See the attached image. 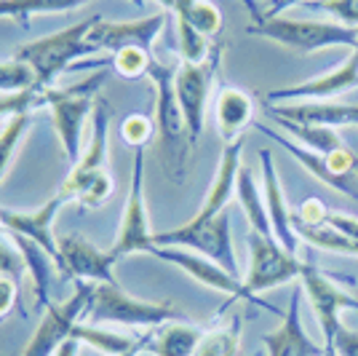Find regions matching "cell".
<instances>
[{
    "mask_svg": "<svg viewBox=\"0 0 358 356\" xmlns=\"http://www.w3.org/2000/svg\"><path fill=\"white\" fill-rule=\"evenodd\" d=\"M174 75L177 67L166 64V62H152L150 67V83L155 94V107H152V121H155V137H158V148L161 158L166 163V172L171 174L174 182L185 179V163L187 153L193 150L190 145V132H187V121L179 107L177 89H174Z\"/></svg>",
    "mask_w": 358,
    "mask_h": 356,
    "instance_id": "1",
    "label": "cell"
},
{
    "mask_svg": "<svg viewBox=\"0 0 358 356\" xmlns=\"http://www.w3.org/2000/svg\"><path fill=\"white\" fill-rule=\"evenodd\" d=\"M102 19V14L86 16L80 22H75L73 27L45 35L38 41H30L22 48H16L14 60L27 64L35 75V83L51 89V83L59 78L75 60L86 57V54H96V48L89 43V30Z\"/></svg>",
    "mask_w": 358,
    "mask_h": 356,
    "instance_id": "2",
    "label": "cell"
},
{
    "mask_svg": "<svg viewBox=\"0 0 358 356\" xmlns=\"http://www.w3.org/2000/svg\"><path fill=\"white\" fill-rule=\"evenodd\" d=\"M182 313L171 303H152V300H139L123 292L118 282L113 284H91V295L83 311V322L96 327H164L169 322H177Z\"/></svg>",
    "mask_w": 358,
    "mask_h": 356,
    "instance_id": "3",
    "label": "cell"
},
{
    "mask_svg": "<svg viewBox=\"0 0 358 356\" xmlns=\"http://www.w3.org/2000/svg\"><path fill=\"white\" fill-rule=\"evenodd\" d=\"M246 32L299 54H313L321 48H337V46H345V48L358 46V27H345L340 22H321V19L262 16L252 22Z\"/></svg>",
    "mask_w": 358,
    "mask_h": 356,
    "instance_id": "4",
    "label": "cell"
},
{
    "mask_svg": "<svg viewBox=\"0 0 358 356\" xmlns=\"http://www.w3.org/2000/svg\"><path fill=\"white\" fill-rule=\"evenodd\" d=\"M102 81H105V73H96L70 89H45L43 94V104H48L51 110L62 153L70 166H75L83 156V145H80L83 123L96 107V91L102 89Z\"/></svg>",
    "mask_w": 358,
    "mask_h": 356,
    "instance_id": "5",
    "label": "cell"
},
{
    "mask_svg": "<svg viewBox=\"0 0 358 356\" xmlns=\"http://www.w3.org/2000/svg\"><path fill=\"white\" fill-rule=\"evenodd\" d=\"M152 247H179V249H193L195 254H203L214 263L227 268L230 273H238V260L233 249V238H230V214L224 209L222 214L211 217V220H187L179 228L164 231V233H152Z\"/></svg>",
    "mask_w": 358,
    "mask_h": 356,
    "instance_id": "6",
    "label": "cell"
},
{
    "mask_svg": "<svg viewBox=\"0 0 358 356\" xmlns=\"http://www.w3.org/2000/svg\"><path fill=\"white\" fill-rule=\"evenodd\" d=\"M224 46L214 43L211 54L203 62H182L174 75V89H177L179 107L187 121V132H190V145H198L201 134H203V121H206V102H209V91L214 83V75L220 70Z\"/></svg>",
    "mask_w": 358,
    "mask_h": 356,
    "instance_id": "7",
    "label": "cell"
},
{
    "mask_svg": "<svg viewBox=\"0 0 358 356\" xmlns=\"http://www.w3.org/2000/svg\"><path fill=\"white\" fill-rule=\"evenodd\" d=\"M152 249V231H150L148 201H145V148H134V163H131V182H129V196L123 204V217H120L118 238L107 252L118 263L126 254L145 252Z\"/></svg>",
    "mask_w": 358,
    "mask_h": 356,
    "instance_id": "8",
    "label": "cell"
},
{
    "mask_svg": "<svg viewBox=\"0 0 358 356\" xmlns=\"http://www.w3.org/2000/svg\"><path fill=\"white\" fill-rule=\"evenodd\" d=\"M150 254L158 257V260H164V263H171V266L182 268V271H185L190 279H195L198 284L209 287V289H214V292L227 295L230 297V303H233V300H246V303L259 306V308H265V311H270V313H281L275 306L265 303L262 297L252 295V292L246 289V284H243L241 276L230 273L227 268H222L220 263L209 260V257H203V254L185 252V249H179V247H152Z\"/></svg>",
    "mask_w": 358,
    "mask_h": 356,
    "instance_id": "9",
    "label": "cell"
},
{
    "mask_svg": "<svg viewBox=\"0 0 358 356\" xmlns=\"http://www.w3.org/2000/svg\"><path fill=\"white\" fill-rule=\"evenodd\" d=\"M302 260L297 254H289L275 238L259 236L257 231H249V271H246V289L259 297L275 287L299 279Z\"/></svg>",
    "mask_w": 358,
    "mask_h": 356,
    "instance_id": "10",
    "label": "cell"
},
{
    "mask_svg": "<svg viewBox=\"0 0 358 356\" xmlns=\"http://www.w3.org/2000/svg\"><path fill=\"white\" fill-rule=\"evenodd\" d=\"M91 295L89 282H75V295H70L59 306H48L38 329L32 332L24 351L19 356H54L64 343L70 341L73 327L83 322V311Z\"/></svg>",
    "mask_w": 358,
    "mask_h": 356,
    "instance_id": "11",
    "label": "cell"
},
{
    "mask_svg": "<svg viewBox=\"0 0 358 356\" xmlns=\"http://www.w3.org/2000/svg\"><path fill=\"white\" fill-rule=\"evenodd\" d=\"M299 284H302V292L310 300V308L318 316V324L324 332V345L334 343V335L340 329V313L345 308L358 311V297L345 292L343 287L331 282L329 276H324V271L315 266L313 260H302V271H299Z\"/></svg>",
    "mask_w": 358,
    "mask_h": 356,
    "instance_id": "12",
    "label": "cell"
},
{
    "mask_svg": "<svg viewBox=\"0 0 358 356\" xmlns=\"http://www.w3.org/2000/svg\"><path fill=\"white\" fill-rule=\"evenodd\" d=\"M67 204V198L57 191L45 201L41 209L35 212H16V209H0V228H6L8 233L16 236H24L35 241L41 249H43L54 263L57 271L62 273V252H59V236L54 233V217L57 212Z\"/></svg>",
    "mask_w": 358,
    "mask_h": 356,
    "instance_id": "13",
    "label": "cell"
},
{
    "mask_svg": "<svg viewBox=\"0 0 358 356\" xmlns=\"http://www.w3.org/2000/svg\"><path fill=\"white\" fill-rule=\"evenodd\" d=\"M350 89H358V46L350 48L348 60L340 67L324 75H315L310 81H302L297 86L268 91L265 100L268 102H324V100H334Z\"/></svg>",
    "mask_w": 358,
    "mask_h": 356,
    "instance_id": "14",
    "label": "cell"
},
{
    "mask_svg": "<svg viewBox=\"0 0 358 356\" xmlns=\"http://www.w3.org/2000/svg\"><path fill=\"white\" fill-rule=\"evenodd\" d=\"M59 252H62V279L73 282H89V284H113V266L115 257L91 244L89 238L70 233L59 236Z\"/></svg>",
    "mask_w": 358,
    "mask_h": 356,
    "instance_id": "15",
    "label": "cell"
},
{
    "mask_svg": "<svg viewBox=\"0 0 358 356\" xmlns=\"http://www.w3.org/2000/svg\"><path fill=\"white\" fill-rule=\"evenodd\" d=\"M94 118H91V139L86 150H83V156L78 158L75 166H70V174L64 177L62 182L59 193L67 198V204H70V196L86 182V179L96 177V174H102L107 172V132H110V107H107L105 100H96V107H94V113H91Z\"/></svg>",
    "mask_w": 358,
    "mask_h": 356,
    "instance_id": "16",
    "label": "cell"
},
{
    "mask_svg": "<svg viewBox=\"0 0 358 356\" xmlns=\"http://www.w3.org/2000/svg\"><path fill=\"white\" fill-rule=\"evenodd\" d=\"M259 161H262V193H265V207H268V217L270 225H273V236L289 254H297L299 236L294 231V212L286 204L284 185L278 177L273 153L268 148H262L259 150Z\"/></svg>",
    "mask_w": 358,
    "mask_h": 356,
    "instance_id": "17",
    "label": "cell"
},
{
    "mask_svg": "<svg viewBox=\"0 0 358 356\" xmlns=\"http://www.w3.org/2000/svg\"><path fill=\"white\" fill-rule=\"evenodd\" d=\"M254 129L259 134H265L268 139H273L275 145H281V148H284L308 174H313L321 185H327L331 191H337V193H343V196H348V198H356L358 201V174L356 177H340V174L334 172L331 161H329V156H321V153H315V150L299 145L292 137L281 134L278 129H270L265 123H254Z\"/></svg>",
    "mask_w": 358,
    "mask_h": 356,
    "instance_id": "18",
    "label": "cell"
},
{
    "mask_svg": "<svg viewBox=\"0 0 358 356\" xmlns=\"http://www.w3.org/2000/svg\"><path fill=\"white\" fill-rule=\"evenodd\" d=\"M166 25V14H155L148 19H134V22H110V19H99L94 27L89 30V43L102 51H118L126 46H142L152 51L155 38L161 35Z\"/></svg>",
    "mask_w": 358,
    "mask_h": 356,
    "instance_id": "19",
    "label": "cell"
},
{
    "mask_svg": "<svg viewBox=\"0 0 358 356\" xmlns=\"http://www.w3.org/2000/svg\"><path fill=\"white\" fill-rule=\"evenodd\" d=\"M302 289H297L292 300H289V308L281 316V324L275 327L273 332H265L262 335V345L268 356H324L327 348L318 345L308 338L305 327H302V313H299V306H302Z\"/></svg>",
    "mask_w": 358,
    "mask_h": 356,
    "instance_id": "20",
    "label": "cell"
},
{
    "mask_svg": "<svg viewBox=\"0 0 358 356\" xmlns=\"http://www.w3.org/2000/svg\"><path fill=\"white\" fill-rule=\"evenodd\" d=\"M241 153H243V139H236V142H230V145L222 148L217 172H214V179H211L209 185V193L203 198L201 209L193 214V220H211V217L222 214L224 209H227L230 198L236 193V182H238Z\"/></svg>",
    "mask_w": 358,
    "mask_h": 356,
    "instance_id": "21",
    "label": "cell"
},
{
    "mask_svg": "<svg viewBox=\"0 0 358 356\" xmlns=\"http://www.w3.org/2000/svg\"><path fill=\"white\" fill-rule=\"evenodd\" d=\"M214 118L224 145L236 142L243 129L254 123V97L238 86H222L214 100Z\"/></svg>",
    "mask_w": 358,
    "mask_h": 356,
    "instance_id": "22",
    "label": "cell"
},
{
    "mask_svg": "<svg viewBox=\"0 0 358 356\" xmlns=\"http://www.w3.org/2000/svg\"><path fill=\"white\" fill-rule=\"evenodd\" d=\"M203 332L185 322H169L150 332V351L155 356H193Z\"/></svg>",
    "mask_w": 358,
    "mask_h": 356,
    "instance_id": "23",
    "label": "cell"
},
{
    "mask_svg": "<svg viewBox=\"0 0 358 356\" xmlns=\"http://www.w3.org/2000/svg\"><path fill=\"white\" fill-rule=\"evenodd\" d=\"M236 196H238L241 207H243V214L246 220L252 225V231H257L259 236H273V225H270L268 217V207H265V193L262 188L254 182L252 169L246 163H241V172H238V182H236Z\"/></svg>",
    "mask_w": 358,
    "mask_h": 356,
    "instance_id": "24",
    "label": "cell"
},
{
    "mask_svg": "<svg viewBox=\"0 0 358 356\" xmlns=\"http://www.w3.org/2000/svg\"><path fill=\"white\" fill-rule=\"evenodd\" d=\"M14 238V244L19 247V252L24 257V266H27V273H30V282L35 287V295H38V303L48 308L51 303H48V289H51V271H57V263L48 257V254L35 244L30 238L24 236H16L11 233ZM59 273V271H57Z\"/></svg>",
    "mask_w": 358,
    "mask_h": 356,
    "instance_id": "25",
    "label": "cell"
},
{
    "mask_svg": "<svg viewBox=\"0 0 358 356\" xmlns=\"http://www.w3.org/2000/svg\"><path fill=\"white\" fill-rule=\"evenodd\" d=\"M273 121L278 123V129H284L289 137H294V142L315 150L321 156H331V153L345 148V142L340 139L337 129L315 126V123H294V121H286V118H273Z\"/></svg>",
    "mask_w": 358,
    "mask_h": 356,
    "instance_id": "26",
    "label": "cell"
},
{
    "mask_svg": "<svg viewBox=\"0 0 358 356\" xmlns=\"http://www.w3.org/2000/svg\"><path fill=\"white\" fill-rule=\"evenodd\" d=\"M73 341L86 343V345H94L96 351H102L105 356H120L126 351H131L136 343L142 338H129V335H120V332H113V329H105V327L89 324V322H78L73 327Z\"/></svg>",
    "mask_w": 358,
    "mask_h": 356,
    "instance_id": "27",
    "label": "cell"
},
{
    "mask_svg": "<svg viewBox=\"0 0 358 356\" xmlns=\"http://www.w3.org/2000/svg\"><path fill=\"white\" fill-rule=\"evenodd\" d=\"M91 0H0V16L16 19L22 27H30V19L38 14H64L86 6Z\"/></svg>",
    "mask_w": 358,
    "mask_h": 356,
    "instance_id": "28",
    "label": "cell"
},
{
    "mask_svg": "<svg viewBox=\"0 0 358 356\" xmlns=\"http://www.w3.org/2000/svg\"><path fill=\"white\" fill-rule=\"evenodd\" d=\"M174 16H182L193 25L195 30L206 38H217L222 32L224 22H222V11L211 3V0H177V8H174Z\"/></svg>",
    "mask_w": 358,
    "mask_h": 356,
    "instance_id": "29",
    "label": "cell"
},
{
    "mask_svg": "<svg viewBox=\"0 0 358 356\" xmlns=\"http://www.w3.org/2000/svg\"><path fill=\"white\" fill-rule=\"evenodd\" d=\"M30 123H32L30 110L14 113V116H8L6 123H3V129H0V182L8 174V169H11V163H14L16 150L22 145L24 134L30 132Z\"/></svg>",
    "mask_w": 358,
    "mask_h": 356,
    "instance_id": "30",
    "label": "cell"
},
{
    "mask_svg": "<svg viewBox=\"0 0 358 356\" xmlns=\"http://www.w3.org/2000/svg\"><path fill=\"white\" fill-rule=\"evenodd\" d=\"M241 345V319H230V324L203 332L193 356H238Z\"/></svg>",
    "mask_w": 358,
    "mask_h": 356,
    "instance_id": "31",
    "label": "cell"
},
{
    "mask_svg": "<svg viewBox=\"0 0 358 356\" xmlns=\"http://www.w3.org/2000/svg\"><path fill=\"white\" fill-rule=\"evenodd\" d=\"M152 62H155L152 51L142 48V46H126V48L113 51V70L126 81H136V78L148 75Z\"/></svg>",
    "mask_w": 358,
    "mask_h": 356,
    "instance_id": "32",
    "label": "cell"
},
{
    "mask_svg": "<svg viewBox=\"0 0 358 356\" xmlns=\"http://www.w3.org/2000/svg\"><path fill=\"white\" fill-rule=\"evenodd\" d=\"M177 43H179V54H182V62H203L211 54V43L206 35L195 30L187 19L177 16Z\"/></svg>",
    "mask_w": 358,
    "mask_h": 356,
    "instance_id": "33",
    "label": "cell"
},
{
    "mask_svg": "<svg viewBox=\"0 0 358 356\" xmlns=\"http://www.w3.org/2000/svg\"><path fill=\"white\" fill-rule=\"evenodd\" d=\"M35 75L22 62H0V94H19V91L35 89Z\"/></svg>",
    "mask_w": 358,
    "mask_h": 356,
    "instance_id": "34",
    "label": "cell"
},
{
    "mask_svg": "<svg viewBox=\"0 0 358 356\" xmlns=\"http://www.w3.org/2000/svg\"><path fill=\"white\" fill-rule=\"evenodd\" d=\"M120 137L131 148H145L155 137V121L150 116H142V113H131L120 121Z\"/></svg>",
    "mask_w": 358,
    "mask_h": 356,
    "instance_id": "35",
    "label": "cell"
},
{
    "mask_svg": "<svg viewBox=\"0 0 358 356\" xmlns=\"http://www.w3.org/2000/svg\"><path fill=\"white\" fill-rule=\"evenodd\" d=\"M302 6L310 11H324L334 16V22H340L345 27H358V0H308Z\"/></svg>",
    "mask_w": 358,
    "mask_h": 356,
    "instance_id": "36",
    "label": "cell"
},
{
    "mask_svg": "<svg viewBox=\"0 0 358 356\" xmlns=\"http://www.w3.org/2000/svg\"><path fill=\"white\" fill-rule=\"evenodd\" d=\"M24 273H27V266H24V257L14 244V238L8 241L6 236H0V276H8L19 284Z\"/></svg>",
    "mask_w": 358,
    "mask_h": 356,
    "instance_id": "37",
    "label": "cell"
},
{
    "mask_svg": "<svg viewBox=\"0 0 358 356\" xmlns=\"http://www.w3.org/2000/svg\"><path fill=\"white\" fill-rule=\"evenodd\" d=\"M329 214H331V212H329L327 204H324L321 198H305V201L294 209V223L315 228V225H327Z\"/></svg>",
    "mask_w": 358,
    "mask_h": 356,
    "instance_id": "38",
    "label": "cell"
},
{
    "mask_svg": "<svg viewBox=\"0 0 358 356\" xmlns=\"http://www.w3.org/2000/svg\"><path fill=\"white\" fill-rule=\"evenodd\" d=\"M329 348H334L337 356H358V332L350 329V327L340 324L337 335H334V343Z\"/></svg>",
    "mask_w": 358,
    "mask_h": 356,
    "instance_id": "39",
    "label": "cell"
},
{
    "mask_svg": "<svg viewBox=\"0 0 358 356\" xmlns=\"http://www.w3.org/2000/svg\"><path fill=\"white\" fill-rule=\"evenodd\" d=\"M16 303H19V284L8 276H0V319L14 311Z\"/></svg>",
    "mask_w": 358,
    "mask_h": 356,
    "instance_id": "40",
    "label": "cell"
},
{
    "mask_svg": "<svg viewBox=\"0 0 358 356\" xmlns=\"http://www.w3.org/2000/svg\"><path fill=\"white\" fill-rule=\"evenodd\" d=\"M327 225H331V228L340 231L345 238H350V241H356L358 244V217H353V214H343V212H331Z\"/></svg>",
    "mask_w": 358,
    "mask_h": 356,
    "instance_id": "41",
    "label": "cell"
},
{
    "mask_svg": "<svg viewBox=\"0 0 358 356\" xmlns=\"http://www.w3.org/2000/svg\"><path fill=\"white\" fill-rule=\"evenodd\" d=\"M302 3H308V0H273L262 16H281V11L292 8V6H302Z\"/></svg>",
    "mask_w": 358,
    "mask_h": 356,
    "instance_id": "42",
    "label": "cell"
},
{
    "mask_svg": "<svg viewBox=\"0 0 358 356\" xmlns=\"http://www.w3.org/2000/svg\"><path fill=\"white\" fill-rule=\"evenodd\" d=\"M78 351H80V343L70 338V341L64 343V345H62V348L54 356H78Z\"/></svg>",
    "mask_w": 358,
    "mask_h": 356,
    "instance_id": "43",
    "label": "cell"
},
{
    "mask_svg": "<svg viewBox=\"0 0 358 356\" xmlns=\"http://www.w3.org/2000/svg\"><path fill=\"white\" fill-rule=\"evenodd\" d=\"M148 345H150V332L148 335H142V341L136 343L131 351H126V354H120V356H139L142 351H148Z\"/></svg>",
    "mask_w": 358,
    "mask_h": 356,
    "instance_id": "44",
    "label": "cell"
},
{
    "mask_svg": "<svg viewBox=\"0 0 358 356\" xmlns=\"http://www.w3.org/2000/svg\"><path fill=\"white\" fill-rule=\"evenodd\" d=\"M241 3H243V8H246V11L252 14V22H257V19H262V11L257 8V3H254V0H241Z\"/></svg>",
    "mask_w": 358,
    "mask_h": 356,
    "instance_id": "45",
    "label": "cell"
},
{
    "mask_svg": "<svg viewBox=\"0 0 358 356\" xmlns=\"http://www.w3.org/2000/svg\"><path fill=\"white\" fill-rule=\"evenodd\" d=\"M155 3H158L164 11H174V8H177V0H155Z\"/></svg>",
    "mask_w": 358,
    "mask_h": 356,
    "instance_id": "46",
    "label": "cell"
},
{
    "mask_svg": "<svg viewBox=\"0 0 358 356\" xmlns=\"http://www.w3.org/2000/svg\"><path fill=\"white\" fill-rule=\"evenodd\" d=\"M129 3H131V6H136V8H142V6H145V0H129Z\"/></svg>",
    "mask_w": 358,
    "mask_h": 356,
    "instance_id": "47",
    "label": "cell"
},
{
    "mask_svg": "<svg viewBox=\"0 0 358 356\" xmlns=\"http://www.w3.org/2000/svg\"><path fill=\"white\" fill-rule=\"evenodd\" d=\"M324 348H327V345H324ZM324 356H337V351H334V348H327V354Z\"/></svg>",
    "mask_w": 358,
    "mask_h": 356,
    "instance_id": "48",
    "label": "cell"
},
{
    "mask_svg": "<svg viewBox=\"0 0 358 356\" xmlns=\"http://www.w3.org/2000/svg\"><path fill=\"white\" fill-rule=\"evenodd\" d=\"M270 3H273V0H270Z\"/></svg>",
    "mask_w": 358,
    "mask_h": 356,
    "instance_id": "49",
    "label": "cell"
}]
</instances>
